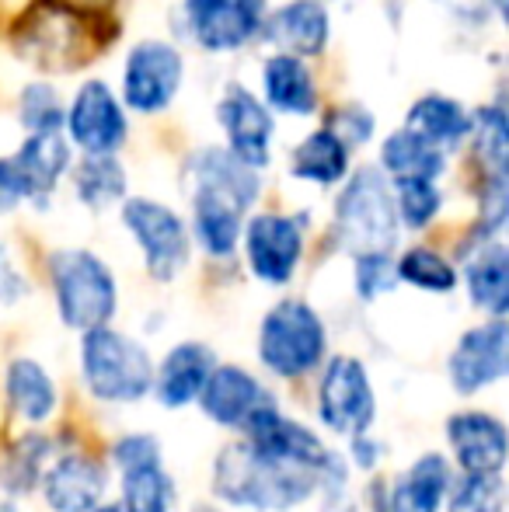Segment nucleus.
Returning <instances> with one entry per match:
<instances>
[{
  "instance_id": "nucleus-44",
  "label": "nucleus",
  "mask_w": 509,
  "mask_h": 512,
  "mask_svg": "<svg viewBox=\"0 0 509 512\" xmlns=\"http://www.w3.org/2000/svg\"><path fill=\"white\" fill-rule=\"evenodd\" d=\"M321 4H325V0H321Z\"/></svg>"
},
{
  "instance_id": "nucleus-39",
  "label": "nucleus",
  "mask_w": 509,
  "mask_h": 512,
  "mask_svg": "<svg viewBox=\"0 0 509 512\" xmlns=\"http://www.w3.org/2000/svg\"><path fill=\"white\" fill-rule=\"evenodd\" d=\"M28 297V279L21 276L18 262L11 258V251L0 244V304H18V300Z\"/></svg>"
},
{
  "instance_id": "nucleus-5",
  "label": "nucleus",
  "mask_w": 509,
  "mask_h": 512,
  "mask_svg": "<svg viewBox=\"0 0 509 512\" xmlns=\"http://www.w3.org/2000/svg\"><path fill=\"white\" fill-rule=\"evenodd\" d=\"M328 331L321 314L304 300H279L258 328V359L276 377L297 380L325 359Z\"/></svg>"
},
{
  "instance_id": "nucleus-1",
  "label": "nucleus",
  "mask_w": 509,
  "mask_h": 512,
  "mask_svg": "<svg viewBox=\"0 0 509 512\" xmlns=\"http://www.w3.org/2000/svg\"><path fill=\"white\" fill-rule=\"evenodd\" d=\"M318 488L321 478L314 471L265 460L245 439L224 446L217 457V471H213V492L238 509L286 512L307 502Z\"/></svg>"
},
{
  "instance_id": "nucleus-18",
  "label": "nucleus",
  "mask_w": 509,
  "mask_h": 512,
  "mask_svg": "<svg viewBox=\"0 0 509 512\" xmlns=\"http://www.w3.org/2000/svg\"><path fill=\"white\" fill-rule=\"evenodd\" d=\"M262 105L272 115L311 119L321 108V91L307 60L286 53H269L262 60Z\"/></svg>"
},
{
  "instance_id": "nucleus-23",
  "label": "nucleus",
  "mask_w": 509,
  "mask_h": 512,
  "mask_svg": "<svg viewBox=\"0 0 509 512\" xmlns=\"http://www.w3.org/2000/svg\"><path fill=\"white\" fill-rule=\"evenodd\" d=\"M464 283H468L471 304L485 310L489 321H503L509 307V255L499 237L475 244L464 265Z\"/></svg>"
},
{
  "instance_id": "nucleus-40",
  "label": "nucleus",
  "mask_w": 509,
  "mask_h": 512,
  "mask_svg": "<svg viewBox=\"0 0 509 512\" xmlns=\"http://www.w3.org/2000/svg\"><path fill=\"white\" fill-rule=\"evenodd\" d=\"M353 450H356V464H360V467H374L377 460H381V443H377V439H370V432L353 436Z\"/></svg>"
},
{
  "instance_id": "nucleus-4",
  "label": "nucleus",
  "mask_w": 509,
  "mask_h": 512,
  "mask_svg": "<svg viewBox=\"0 0 509 512\" xmlns=\"http://www.w3.org/2000/svg\"><path fill=\"white\" fill-rule=\"evenodd\" d=\"M84 384L105 405H133L154 387V359L136 338L116 328L84 331L81 342Z\"/></svg>"
},
{
  "instance_id": "nucleus-30",
  "label": "nucleus",
  "mask_w": 509,
  "mask_h": 512,
  "mask_svg": "<svg viewBox=\"0 0 509 512\" xmlns=\"http://www.w3.org/2000/svg\"><path fill=\"white\" fill-rule=\"evenodd\" d=\"M178 492L161 464H143L123 471V509L126 512H175Z\"/></svg>"
},
{
  "instance_id": "nucleus-10",
  "label": "nucleus",
  "mask_w": 509,
  "mask_h": 512,
  "mask_svg": "<svg viewBox=\"0 0 509 512\" xmlns=\"http://www.w3.org/2000/svg\"><path fill=\"white\" fill-rule=\"evenodd\" d=\"M304 216L290 213H255L245 220L241 244H245L248 269L258 283L286 286L304 258Z\"/></svg>"
},
{
  "instance_id": "nucleus-3",
  "label": "nucleus",
  "mask_w": 509,
  "mask_h": 512,
  "mask_svg": "<svg viewBox=\"0 0 509 512\" xmlns=\"http://www.w3.org/2000/svg\"><path fill=\"white\" fill-rule=\"evenodd\" d=\"M60 321L74 331H95L112 321L119 307V290L112 269L88 248H60L49 255Z\"/></svg>"
},
{
  "instance_id": "nucleus-17",
  "label": "nucleus",
  "mask_w": 509,
  "mask_h": 512,
  "mask_svg": "<svg viewBox=\"0 0 509 512\" xmlns=\"http://www.w3.org/2000/svg\"><path fill=\"white\" fill-rule=\"evenodd\" d=\"M447 443L464 474H503L506 425L485 411H461L447 422Z\"/></svg>"
},
{
  "instance_id": "nucleus-41",
  "label": "nucleus",
  "mask_w": 509,
  "mask_h": 512,
  "mask_svg": "<svg viewBox=\"0 0 509 512\" xmlns=\"http://www.w3.org/2000/svg\"><path fill=\"white\" fill-rule=\"evenodd\" d=\"M489 4H492V11H496V18L503 21L506 18V0H489Z\"/></svg>"
},
{
  "instance_id": "nucleus-28",
  "label": "nucleus",
  "mask_w": 509,
  "mask_h": 512,
  "mask_svg": "<svg viewBox=\"0 0 509 512\" xmlns=\"http://www.w3.org/2000/svg\"><path fill=\"white\" fill-rule=\"evenodd\" d=\"M74 178V192L88 209H109L119 199H126L129 178L119 157H81L70 168Z\"/></svg>"
},
{
  "instance_id": "nucleus-12",
  "label": "nucleus",
  "mask_w": 509,
  "mask_h": 512,
  "mask_svg": "<svg viewBox=\"0 0 509 512\" xmlns=\"http://www.w3.org/2000/svg\"><path fill=\"white\" fill-rule=\"evenodd\" d=\"M377 415L374 384L360 359L335 356L318 387V418L339 436H363Z\"/></svg>"
},
{
  "instance_id": "nucleus-20",
  "label": "nucleus",
  "mask_w": 509,
  "mask_h": 512,
  "mask_svg": "<svg viewBox=\"0 0 509 512\" xmlns=\"http://www.w3.org/2000/svg\"><path fill=\"white\" fill-rule=\"evenodd\" d=\"M11 157H14V164H18L21 178H25L32 206H39V209L49 206L56 185L74 168V147L67 143L63 129H53V133H28Z\"/></svg>"
},
{
  "instance_id": "nucleus-13",
  "label": "nucleus",
  "mask_w": 509,
  "mask_h": 512,
  "mask_svg": "<svg viewBox=\"0 0 509 512\" xmlns=\"http://www.w3.org/2000/svg\"><path fill=\"white\" fill-rule=\"evenodd\" d=\"M509 370V328L506 321H485L464 331L450 352V384L461 394H478L503 380Z\"/></svg>"
},
{
  "instance_id": "nucleus-36",
  "label": "nucleus",
  "mask_w": 509,
  "mask_h": 512,
  "mask_svg": "<svg viewBox=\"0 0 509 512\" xmlns=\"http://www.w3.org/2000/svg\"><path fill=\"white\" fill-rule=\"evenodd\" d=\"M356 293L360 300H377L398 286V272H394V258L387 251H374V255H356Z\"/></svg>"
},
{
  "instance_id": "nucleus-38",
  "label": "nucleus",
  "mask_w": 509,
  "mask_h": 512,
  "mask_svg": "<svg viewBox=\"0 0 509 512\" xmlns=\"http://www.w3.org/2000/svg\"><path fill=\"white\" fill-rule=\"evenodd\" d=\"M21 203H32L25 178H21L14 157H0V216L14 213V209H18Z\"/></svg>"
},
{
  "instance_id": "nucleus-7",
  "label": "nucleus",
  "mask_w": 509,
  "mask_h": 512,
  "mask_svg": "<svg viewBox=\"0 0 509 512\" xmlns=\"http://www.w3.org/2000/svg\"><path fill=\"white\" fill-rule=\"evenodd\" d=\"M123 223L140 248L150 279L171 283L182 276L192 255V237L189 223L175 209L147 196H129L123 199Z\"/></svg>"
},
{
  "instance_id": "nucleus-27",
  "label": "nucleus",
  "mask_w": 509,
  "mask_h": 512,
  "mask_svg": "<svg viewBox=\"0 0 509 512\" xmlns=\"http://www.w3.org/2000/svg\"><path fill=\"white\" fill-rule=\"evenodd\" d=\"M4 387H7V401H11L14 411L25 422L39 425L56 411V384L35 359H14L7 366Z\"/></svg>"
},
{
  "instance_id": "nucleus-11",
  "label": "nucleus",
  "mask_w": 509,
  "mask_h": 512,
  "mask_svg": "<svg viewBox=\"0 0 509 512\" xmlns=\"http://www.w3.org/2000/svg\"><path fill=\"white\" fill-rule=\"evenodd\" d=\"M217 122L224 133V150L252 171L272 164V140H276V115L262 105V98L241 81H231L217 98Z\"/></svg>"
},
{
  "instance_id": "nucleus-34",
  "label": "nucleus",
  "mask_w": 509,
  "mask_h": 512,
  "mask_svg": "<svg viewBox=\"0 0 509 512\" xmlns=\"http://www.w3.org/2000/svg\"><path fill=\"white\" fill-rule=\"evenodd\" d=\"M450 512H503V474H464L450 485Z\"/></svg>"
},
{
  "instance_id": "nucleus-42",
  "label": "nucleus",
  "mask_w": 509,
  "mask_h": 512,
  "mask_svg": "<svg viewBox=\"0 0 509 512\" xmlns=\"http://www.w3.org/2000/svg\"><path fill=\"white\" fill-rule=\"evenodd\" d=\"M95 512H126L123 506H98Z\"/></svg>"
},
{
  "instance_id": "nucleus-37",
  "label": "nucleus",
  "mask_w": 509,
  "mask_h": 512,
  "mask_svg": "<svg viewBox=\"0 0 509 512\" xmlns=\"http://www.w3.org/2000/svg\"><path fill=\"white\" fill-rule=\"evenodd\" d=\"M112 460H116L123 471H129V467H143V464H161V446H157L154 436L136 432V436L119 439L116 450H112Z\"/></svg>"
},
{
  "instance_id": "nucleus-43",
  "label": "nucleus",
  "mask_w": 509,
  "mask_h": 512,
  "mask_svg": "<svg viewBox=\"0 0 509 512\" xmlns=\"http://www.w3.org/2000/svg\"><path fill=\"white\" fill-rule=\"evenodd\" d=\"M88 4H109V0H88Z\"/></svg>"
},
{
  "instance_id": "nucleus-33",
  "label": "nucleus",
  "mask_w": 509,
  "mask_h": 512,
  "mask_svg": "<svg viewBox=\"0 0 509 512\" xmlns=\"http://www.w3.org/2000/svg\"><path fill=\"white\" fill-rule=\"evenodd\" d=\"M391 192L398 223L408 230H426L443 209V192L436 182H394Z\"/></svg>"
},
{
  "instance_id": "nucleus-24",
  "label": "nucleus",
  "mask_w": 509,
  "mask_h": 512,
  "mask_svg": "<svg viewBox=\"0 0 509 512\" xmlns=\"http://www.w3.org/2000/svg\"><path fill=\"white\" fill-rule=\"evenodd\" d=\"M377 168H381V175L391 185L394 182H440V178L447 175V154L401 126L381 140Z\"/></svg>"
},
{
  "instance_id": "nucleus-6",
  "label": "nucleus",
  "mask_w": 509,
  "mask_h": 512,
  "mask_svg": "<svg viewBox=\"0 0 509 512\" xmlns=\"http://www.w3.org/2000/svg\"><path fill=\"white\" fill-rule=\"evenodd\" d=\"M123 102L126 112L161 115L175 105L185 84V53L168 39H140L123 60Z\"/></svg>"
},
{
  "instance_id": "nucleus-14",
  "label": "nucleus",
  "mask_w": 509,
  "mask_h": 512,
  "mask_svg": "<svg viewBox=\"0 0 509 512\" xmlns=\"http://www.w3.org/2000/svg\"><path fill=\"white\" fill-rule=\"evenodd\" d=\"M262 39L276 53L314 60L328 49L332 39V14L321 0H286L279 7H269L262 25Z\"/></svg>"
},
{
  "instance_id": "nucleus-22",
  "label": "nucleus",
  "mask_w": 509,
  "mask_h": 512,
  "mask_svg": "<svg viewBox=\"0 0 509 512\" xmlns=\"http://www.w3.org/2000/svg\"><path fill=\"white\" fill-rule=\"evenodd\" d=\"M405 129L415 133L419 140L433 143L443 154H454L468 143L471 136V108L461 98H450L443 91H429V95L415 98L405 115Z\"/></svg>"
},
{
  "instance_id": "nucleus-16",
  "label": "nucleus",
  "mask_w": 509,
  "mask_h": 512,
  "mask_svg": "<svg viewBox=\"0 0 509 512\" xmlns=\"http://www.w3.org/2000/svg\"><path fill=\"white\" fill-rule=\"evenodd\" d=\"M199 405L217 425L245 432V425L258 411L276 408V401L258 384V377L241 370V366H213L210 380H206L203 394H199Z\"/></svg>"
},
{
  "instance_id": "nucleus-29",
  "label": "nucleus",
  "mask_w": 509,
  "mask_h": 512,
  "mask_svg": "<svg viewBox=\"0 0 509 512\" xmlns=\"http://www.w3.org/2000/svg\"><path fill=\"white\" fill-rule=\"evenodd\" d=\"M475 157L482 164V175L509 171V115L503 102H489L471 112V136Z\"/></svg>"
},
{
  "instance_id": "nucleus-19",
  "label": "nucleus",
  "mask_w": 509,
  "mask_h": 512,
  "mask_svg": "<svg viewBox=\"0 0 509 512\" xmlns=\"http://www.w3.org/2000/svg\"><path fill=\"white\" fill-rule=\"evenodd\" d=\"M105 488H109L105 467L84 453L60 457L42 478V495L53 512H95L102 506Z\"/></svg>"
},
{
  "instance_id": "nucleus-15",
  "label": "nucleus",
  "mask_w": 509,
  "mask_h": 512,
  "mask_svg": "<svg viewBox=\"0 0 509 512\" xmlns=\"http://www.w3.org/2000/svg\"><path fill=\"white\" fill-rule=\"evenodd\" d=\"M192 192V234L210 258H231L241 244L248 206L220 185L189 182Z\"/></svg>"
},
{
  "instance_id": "nucleus-2",
  "label": "nucleus",
  "mask_w": 509,
  "mask_h": 512,
  "mask_svg": "<svg viewBox=\"0 0 509 512\" xmlns=\"http://www.w3.org/2000/svg\"><path fill=\"white\" fill-rule=\"evenodd\" d=\"M401 223L398 209H394L391 182L381 175L377 164H363V168L349 171L346 185H342L339 199H335V237L346 251L356 255H374L398 244Z\"/></svg>"
},
{
  "instance_id": "nucleus-32",
  "label": "nucleus",
  "mask_w": 509,
  "mask_h": 512,
  "mask_svg": "<svg viewBox=\"0 0 509 512\" xmlns=\"http://www.w3.org/2000/svg\"><path fill=\"white\" fill-rule=\"evenodd\" d=\"M18 122L28 133L63 129V98L49 81H28L18 95Z\"/></svg>"
},
{
  "instance_id": "nucleus-31",
  "label": "nucleus",
  "mask_w": 509,
  "mask_h": 512,
  "mask_svg": "<svg viewBox=\"0 0 509 512\" xmlns=\"http://www.w3.org/2000/svg\"><path fill=\"white\" fill-rule=\"evenodd\" d=\"M398 283H408L422 293H454L457 290V265L443 258L436 248H408L394 262Z\"/></svg>"
},
{
  "instance_id": "nucleus-26",
  "label": "nucleus",
  "mask_w": 509,
  "mask_h": 512,
  "mask_svg": "<svg viewBox=\"0 0 509 512\" xmlns=\"http://www.w3.org/2000/svg\"><path fill=\"white\" fill-rule=\"evenodd\" d=\"M349 154H353V150H349L332 129L318 126L314 133H307L304 140L293 147L290 175L297 178V182L332 189V185L349 178Z\"/></svg>"
},
{
  "instance_id": "nucleus-9",
  "label": "nucleus",
  "mask_w": 509,
  "mask_h": 512,
  "mask_svg": "<svg viewBox=\"0 0 509 512\" xmlns=\"http://www.w3.org/2000/svg\"><path fill=\"white\" fill-rule=\"evenodd\" d=\"M269 0H182L185 35L210 56H231L262 39Z\"/></svg>"
},
{
  "instance_id": "nucleus-21",
  "label": "nucleus",
  "mask_w": 509,
  "mask_h": 512,
  "mask_svg": "<svg viewBox=\"0 0 509 512\" xmlns=\"http://www.w3.org/2000/svg\"><path fill=\"white\" fill-rule=\"evenodd\" d=\"M217 356L203 342H182L164 356L161 366H154V391L164 408H185L199 401L206 380H210Z\"/></svg>"
},
{
  "instance_id": "nucleus-25",
  "label": "nucleus",
  "mask_w": 509,
  "mask_h": 512,
  "mask_svg": "<svg viewBox=\"0 0 509 512\" xmlns=\"http://www.w3.org/2000/svg\"><path fill=\"white\" fill-rule=\"evenodd\" d=\"M450 485H454V481H450L447 457L426 453V457H419L398 481H394L384 509L387 512H440Z\"/></svg>"
},
{
  "instance_id": "nucleus-35",
  "label": "nucleus",
  "mask_w": 509,
  "mask_h": 512,
  "mask_svg": "<svg viewBox=\"0 0 509 512\" xmlns=\"http://www.w3.org/2000/svg\"><path fill=\"white\" fill-rule=\"evenodd\" d=\"M325 129H332L349 150H356V147H367L377 136V115L360 102H346V105H335L325 115Z\"/></svg>"
},
{
  "instance_id": "nucleus-8",
  "label": "nucleus",
  "mask_w": 509,
  "mask_h": 512,
  "mask_svg": "<svg viewBox=\"0 0 509 512\" xmlns=\"http://www.w3.org/2000/svg\"><path fill=\"white\" fill-rule=\"evenodd\" d=\"M63 136L84 157H116L129 140V112L109 81L88 77L63 108Z\"/></svg>"
}]
</instances>
